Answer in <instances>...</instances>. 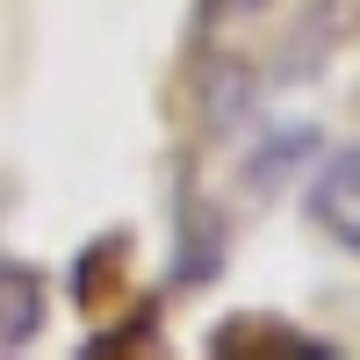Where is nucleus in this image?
<instances>
[{"label":"nucleus","mask_w":360,"mask_h":360,"mask_svg":"<svg viewBox=\"0 0 360 360\" xmlns=\"http://www.w3.org/2000/svg\"><path fill=\"white\" fill-rule=\"evenodd\" d=\"M259 8H274V0H195V29L209 37L217 22H245V15H259Z\"/></svg>","instance_id":"9d476101"},{"label":"nucleus","mask_w":360,"mask_h":360,"mask_svg":"<svg viewBox=\"0 0 360 360\" xmlns=\"http://www.w3.org/2000/svg\"><path fill=\"white\" fill-rule=\"evenodd\" d=\"M152 332H159V303H144V310H130L115 332H101V339H86L79 346V360H115V353H137V346H152Z\"/></svg>","instance_id":"1a4fd4ad"},{"label":"nucleus","mask_w":360,"mask_h":360,"mask_svg":"<svg viewBox=\"0 0 360 360\" xmlns=\"http://www.w3.org/2000/svg\"><path fill=\"white\" fill-rule=\"evenodd\" d=\"M123 259H130V238H123V231L94 238V245L72 259V303H79V310H86V303H108V288H115V274H123Z\"/></svg>","instance_id":"6e6552de"},{"label":"nucleus","mask_w":360,"mask_h":360,"mask_svg":"<svg viewBox=\"0 0 360 360\" xmlns=\"http://www.w3.org/2000/svg\"><path fill=\"white\" fill-rule=\"evenodd\" d=\"M217 266H224V217H217V209H188V224H180V259H173V288L217 281Z\"/></svg>","instance_id":"0eeeda50"},{"label":"nucleus","mask_w":360,"mask_h":360,"mask_svg":"<svg viewBox=\"0 0 360 360\" xmlns=\"http://www.w3.org/2000/svg\"><path fill=\"white\" fill-rule=\"evenodd\" d=\"M44 317H51L44 266L0 252V353H29V346L44 339Z\"/></svg>","instance_id":"39448f33"},{"label":"nucleus","mask_w":360,"mask_h":360,"mask_svg":"<svg viewBox=\"0 0 360 360\" xmlns=\"http://www.w3.org/2000/svg\"><path fill=\"white\" fill-rule=\"evenodd\" d=\"M303 209H310V224L332 238L339 252L360 259V144H346V152H317Z\"/></svg>","instance_id":"7ed1b4c3"},{"label":"nucleus","mask_w":360,"mask_h":360,"mask_svg":"<svg viewBox=\"0 0 360 360\" xmlns=\"http://www.w3.org/2000/svg\"><path fill=\"white\" fill-rule=\"evenodd\" d=\"M317 152H324V137H317L310 123H281V130H266L252 152H245V166H238V188L259 195V202H274L295 173L317 166Z\"/></svg>","instance_id":"20e7f679"},{"label":"nucleus","mask_w":360,"mask_h":360,"mask_svg":"<svg viewBox=\"0 0 360 360\" xmlns=\"http://www.w3.org/2000/svg\"><path fill=\"white\" fill-rule=\"evenodd\" d=\"M360 37V0H310L303 15L288 22V37L274 51V65H266V79H281V86H303L310 72L332 65V51Z\"/></svg>","instance_id":"f257e3e1"},{"label":"nucleus","mask_w":360,"mask_h":360,"mask_svg":"<svg viewBox=\"0 0 360 360\" xmlns=\"http://www.w3.org/2000/svg\"><path fill=\"white\" fill-rule=\"evenodd\" d=\"M209 353L217 360H238V353H288V360H332L339 346L332 339H310V332H288L274 317H224L209 332Z\"/></svg>","instance_id":"423d86ee"},{"label":"nucleus","mask_w":360,"mask_h":360,"mask_svg":"<svg viewBox=\"0 0 360 360\" xmlns=\"http://www.w3.org/2000/svg\"><path fill=\"white\" fill-rule=\"evenodd\" d=\"M252 108H259V65L245 51H202V65H195V130L231 137Z\"/></svg>","instance_id":"f03ea898"}]
</instances>
